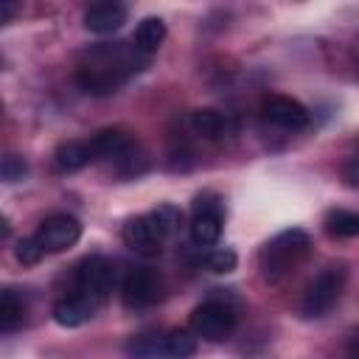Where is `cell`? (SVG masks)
I'll return each instance as SVG.
<instances>
[{
	"mask_svg": "<svg viewBox=\"0 0 359 359\" xmlns=\"http://www.w3.org/2000/svg\"><path fill=\"white\" fill-rule=\"evenodd\" d=\"M146 62L149 59L135 50V45L101 42L84 53V62L76 70V81L87 95H112L132 73H140Z\"/></svg>",
	"mask_w": 359,
	"mask_h": 359,
	"instance_id": "cell-1",
	"label": "cell"
},
{
	"mask_svg": "<svg viewBox=\"0 0 359 359\" xmlns=\"http://www.w3.org/2000/svg\"><path fill=\"white\" fill-rule=\"evenodd\" d=\"M309 250H311V238H309V233L300 230V227H289V230L272 236V238L261 247V255H258L264 278H266V280H280V278H286V275L309 255Z\"/></svg>",
	"mask_w": 359,
	"mask_h": 359,
	"instance_id": "cell-2",
	"label": "cell"
},
{
	"mask_svg": "<svg viewBox=\"0 0 359 359\" xmlns=\"http://www.w3.org/2000/svg\"><path fill=\"white\" fill-rule=\"evenodd\" d=\"M345 280H348V269H345V264L325 266L323 272H317V275L311 278V283L306 286V292H303L300 314L309 317V320L325 317V314L337 306V300L342 297Z\"/></svg>",
	"mask_w": 359,
	"mask_h": 359,
	"instance_id": "cell-3",
	"label": "cell"
},
{
	"mask_svg": "<svg viewBox=\"0 0 359 359\" xmlns=\"http://www.w3.org/2000/svg\"><path fill=\"white\" fill-rule=\"evenodd\" d=\"M236 328V309L227 300L210 297L199 303L191 314V331L194 337H202L208 342H224Z\"/></svg>",
	"mask_w": 359,
	"mask_h": 359,
	"instance_id": "cell-4",
	"label": "cell"
},
{
	"mask_svg": "<svg viewBox=\"0 0 359 359\" xmlns=\"http://www.w3.org/2000/svg\"><path fill=\"white\" fill-rule=\"evenodd\" d=\"M224 224V208L213 194H202L194 202V216H191V238L202 247H210L219 241Z\"/></svg>",
	"mask_w": 359,
	"mask_h": 359,
	"instance_id": "cell-5",
	"label": "cell"
},
{
	"mask_svg": "<svg viewBox=\"0 0 359 359\" xmlns=\"http://www.w3.org/2000/svg\"><path fill=\"white\" fill-rule=\"evenodd\" d=\"M79 238H81V222L67 213L48 216L39 224V230L34 233V241L39 244L42 252H62V250L73 247Z\"/></svg>",
	"mask_w": 359,
	"mask_h": 359,
	"instance_id": "cell-6",
	"label": "cell"
},
{
	"mask_svg": "<svg viewBox=\"0 0 359 359\" xmlns=\"http://www.w3.org/2000/svg\"><path fill=\"white\" fill-rule=\"evenodd\" d=\"M112 283H115V269L104 255H90L76 266V292L98 303L112 292Z\"/></svg>",
	"mask_w": 359,
	"mask_h": 359,
	"instance_id": "cell-7",
	"label": "cell"
},
{
	"mask_svg": "<svg viewBox=\"0 0 359 359\" xmlns=\"http://www.w3.org/2000/svg\"><path fill=\"white\" fill-rule=\"evenodd\" d=\"M160 289H163L160 275L154 269L137 266V269H129L126 278L121 280V300L126 309H146L157 303Z\"/></svg>",
	"mask_w": 359,
	"mask_h": 359,
	"instance_id": "cell-8",
	"label": "cell"
},
{
	"mask_svg": "<svg viewBox=\"0 0 359 359\" xmlns=\"http://www.w3.org/2000/svg\"><path fill=\"white\" fill-rule=\"evenodd\" d=\"M261 115L272 126H280L289 132H300L309 126V109L289 95H266L261 104Z\"/></svg>",
	"mask_w": 359,
	"mask_h": 359,
	"instance_id": "cell-9",
	"label": "cell"
},
{
	"mask_svg": "<svg viewBox=\"0 0 359 359\" xmlns=\"http://www.w3.org/2000/svg\"><path fill=\"white\" fill-rule=\"evenodd\" d=\"M95 309H98V300H93L81 292H73L53 303V320L65 328H79L95 317Z\"/></svg>",
	"mask_w": 359,
	"mask_h": 359,
	"instance_id": "cell-10",
	"label": "cell"
},
{
	"mask_svg": "<svg viewBox=\"0 0 359 359\" xmlns=\"http://www.w3.org/2000/svg\"><path fill=\"white\" fill-rule=\"evenodd\" d=\"M123 241L129 250L140 252V255H157L163 250V236L157 233V227L151 224L149 216H135L123 224Z\"/></svg>",
	"mask_w": 359,
	"mask_h": 359,
	"instance_id": "cell-11",
	"label": "cell"
},
{
	"mask_svg": "<svg viewBox=\"0 0 359 359\" xmlns=\"http://www.w3.org/2000/svg\"><path fill=\"white\" fill-rule=\"evenodd\" d=\"M126 17H129V8L123 3H115V0L93 3L84 11V28L90 34H112L126 22Z\"/></svg>",
	"mask_w": 359,
	"mask_h": 359,
	"instance_id": "cell-12",
	"label": "cell"
},
{
	"mask_svg": "<svg viewBox=\"0 0 359 359\" xmlns=\"http://www.w3.org/2000/svg\"><path fill=\"white\" fill-rule=\"evenodd\" d=\"M87 146H90L93 160H115V163H118L123 154H129V151L135 149V140L129 137V132L112 126V129L95 132V135L87 140Z\"/></svg>",
	"mask_w": 359,
	"mask_h": 359,
	"instance_id": "cell-13",
	"label": "cell"
},
{
	"mask_svg": "<svg viewBox=\"0 0 359 359\" xmlns=\"http://www.w3.org/2000/svg\"><path fill=\"white\" fill-rule=\"evenodd\" d=\"M191 129L205 140H222L224 135H230V118L219 109H194Z\"/></svg>",
	"mask_w": 359,
	"mask_h": 359,
	"instance_id": "cell-14",
	"label": "cell"
},
{
	"mask_svg": "<svg viewBox=\"0 0 359 359\" xmlns=\"http://www.w3.org/2000/svg\"><path fill=\"white\" fill-rule=\"evenodd\" d=\"M93 154H90V146L87 140H67L62 143L56 151H53V163L59 171H81L84 165H90Z\"/></svg>",
	"mask_w": 359,
	"mask_h": 359,
	"instance_id": "cell-15",
	"label": "cell"
},
{
	"mask_svg": "<svg viewBox=\"0 0 359 359\" xmlns=\"http://www.w3.org/2000/svg\"><path fill=\"white\" fill-rule=\"evenodd\" d=\"M25 323V303L14 289H0V334H11Z\"/></svg>",
	"mask_w": 359,
	"mask_h": 359,
	"instance_id": "cell-16",
	"label": "cell"
},
{
	"mask_svg": "<svg viewBox=\"0 0 359 359\" xmlns=\"http://www.w3.org/2000/svg\"><path fill=\"white\" fill-rule=\"evenodd\" d=\"M165 39V22L160 17H146L140 20V25L135 28V50H140L143 56L154 53Z\"/></svg>",
	"mask_w": 359,
	"mask_h": 359,
	"instance_id": "cell-17",
	"label": "cell"
},
{
	"mask_svg": "<svg viewBox=\"0 0 359 359\" xmlns=\"http://www.w3.org/2000/svg\"><path fill=\"white\" fill-rule=\"evenodd\" d=\"M163 351L165 359H191L196 353V337L188 328H171L163 337Z\"/></svg>",
	"mask_w": 359,
	"mask_h": 359,
	"instance_id": "cell-18",
	"label": "cell"
},
{
	"mask_svg": "<svg viewBox=\"0 0 359 359\" xmlns=\"http://www.w3.org/2000/svg\"><path fill=\"white\" fill-rule=\"evenodd\" d=\"M325 230L337 238H353L359 233V216L353 210H345V208H334L325 213Z\"/></svg>",
	"mask_w": 359,
	"mask_h": 359,
	"instance_id": "cell-19",
	"label": "cell"
},
{
	"mask_svg": "<svg viewBox=\"0 0 359 359\" xmlns=\"http://www.w3.org/2000/svg\"><path fill=\"white\" fill-rule=\"evenodd\" d=\"M126 356L129 359H165L163 351V337L157 334H137L126 342Z\"/></svg>",
	"mask_w": 359,
	"mask_h": 359,
	"instance_id": "cell-20",
	"label": "cell"
},
{
	"mask_svg": "<svg viewBox=\"0 0 359 359\" xmlns=\"http://www.w3.org/2000/svg\"><path fill=\"white\" fill-rule=\"evenodd\" d=\"M149 219H151V224L157 227V233L163 236V238H168V236H174V233H180V227H182V210L177 208V205H157L151 213H146Z\"/></svg>",
	"mask_w": 359,
	"mask_h": 359,
	"instance_id": "cell-21",
	"label": "cell"
},
{
	"mask_svg": "<svg viewBox=\"0 0 359 359\" xmlns=\"http://www.w3.org/2000/svg\"><path fill=\"white\" fill-rule=\"evenodd\" d=\"M205 266H208L210 272H219V275L233 272V269H236V252H233V250H224V247L210 250V252L205 255Z\"/></svg>",
	"mask_w": 359,
	"mask_h": 359,
	"instance_id": "cell-22",
	"label": "cell"
},
{
	"mask_svg": "<svg viewBox=\"0 0 359 359\" xmlns=\"http://www.w3.org/2000/svg\"><path fill=\"white\" fill-rule=\"evenodd\" d=\"M25 171H28V165H25L22 157H17V154L0 157V180L3 182H17V180L25 177Z\"/></svg>",
	"mask_w": 359,
	"mask_h": 359,
	"instance_id": "cell-23",
	"label": "cell"
},
{
	"mask_svg": "<svg viewBox=\"0 0 359 359\" xmlns=\"http://www.w3.org/2000/svg\"><path fill=\"white\" fill-rule=\"evenodd\" d=\"M42 255H45V252L39 250V244L34 241V236H31V238H22V241L14 247V258H17L22 266H34Z\"/></svg>",
	"mask_w": 359,
	"mask_h": 359,
	"instance_id": "cell-24",
	"label": "cell"
},
{
	"mask_svg": "<svg viewBox=\"0 0 359 359\" xmlns=\"http://www.w3.org/2000/svg\"><path fill=\"white\" fill-rule=\"evenodd\" d=\"M17 14V3H8V0H0V28Z\"/></svg>",
	"mask_w": 359,
	"mask_h": 359,
	"instance_id": "cell-25",
	"label": "cell"
},
{
	"mask_svg": "<svg viewBox=\"0 0 359 359\" xmlns=\"http://www.w3.org/2000/svg\"><path fill=\"white\" fill-rule=\"evenodd\" d=\"M356 180H359V177H356V157H351V160L345 163V182H348L351 188H356Z\"/></svg>",
	"mask_w": 359,
	"mask_h": 359,
	"instance_id": "cell-26",
	"label": "cell"
},
{
	"mask_svg": "<svg viewBox=\"0 0 359 359\" xmlns=\"http://www.w3.org/2000/svg\"><path fill=\"white\" fill-rule=\"evenodd\" d=\"M6 236H8V222H6L3 216H0V241H3Z\"/></svg>",
	"mask_w": 359,
	"mask_h": 359,
	"instance_id": "cell-27",
	"label": "cell"
},
{
	"mask_svg": "<svg viewBox=\"0 0 359 359\" xmlns=\"http://www.w3.org/2000/svg\"><path fill=\"white\" fill-rule=\"evenodd\" d=\"M0 67H3V59H0Z\"/></svg>",
	"mask_w": 359,
	"mask_h": 359,
	"instance_id": "cell-28",
	"label": "cell"
}]
</instances>
